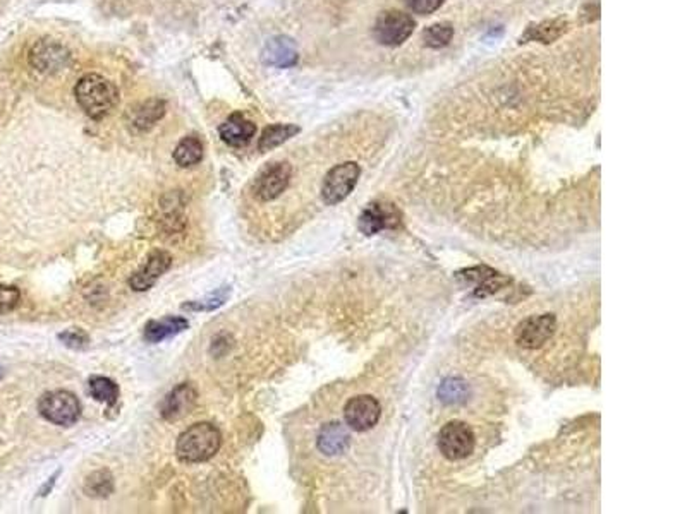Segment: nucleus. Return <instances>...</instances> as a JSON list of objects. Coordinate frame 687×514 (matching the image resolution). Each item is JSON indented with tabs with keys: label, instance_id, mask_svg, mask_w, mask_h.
<instances>
[{
	"label": "nucleus",
	"instance_id": "nucleus-7",
	"mask_svg": "<svg viewBox=\"0 0 687 514\" xmlns=\"http://www.w3.org/2000/svg\"><path fill=\"white\" fill-rule=\"evenodd\" d=\"M382 417V407L370 394L354 396L344 407V420L349 429L356 432H367L373 429Z\"/></svg>",
	"mask_w": 687,
	"mask_h": 514
},
{
	"label": "nucleus",
	"instance_id": "nucleus-16",
	"mask_svg": "<svg viewBox=\"0 0 687 514\" xmlns=\"http://www.w3.org/2000/svg\"><path fill=\"white\" fill-rule=\"evenodd\" d=\"M318 449L325 456H339L347 451L351 444V436L347 429L339 422H330L321 427L317 439Z\"/></svg>",
	"mask_w": 687,
	"mask_h": 514
},
{
	"label": "nucleus",
	"instance_id": "nucleus-3",
	"mask_svg": "<svg viewBox=\"0 0 687 514\" xmlns=\"http://www.w3.org/2000/svg\"><path fill=\"white\" fill-rule=\"evenodd\" d=\"M38 411L51 424L69 427L80 420L81 403L73 393L59 389V391L45 393L40 398Z\"/></svg>",
	"mask_w": 687,
	"mask_h": 514
},
{
	"label": "nucleus",
	"instance_id": "nucleus-18",
	"mask_svg": "<svg viewBox=\"0 0 687 514\" xmlns=\"http://www.w3.org/2000/svg\"><path fill=\"white\" fill-rule=\"evenodd\" d=\"M163 113H165V103L154 98V100L131 106L128 112V117L131 119L132 128L146 130V128H154L163 117Z\"/></svg>",
	"mask_w": 687,
	"mask_h": 514
},
{
	"label": "nucleus",
	"instance_id": "nucleus-27",
	"mask_svg": "<svg viewBox=\"0 0 687 514\" xmlns=\"http://www.w3.org/2000/svg\"><path fill=\"white\" fill-rule=\"evenodd\" d=\"M21 300V293L16 286L0 284V315L14 310Z\"/></svg>",
	"mask_w": 687,
	"mask_h": 514
},
{
	"label": "nucleus",
	"instance_id": "nucleus-6",
	"mask_svg": "<svg viewBox=\"0 0 687 514\" xmlns=\"http://www.w3.org/2000/svg\"><path fill=\"white\" fill-rule=\"evenodd\" d=\"M415 19L409 14L399 11L382 12L375 23V38L380 45L399 47L402 45L415 31Z\"/></svg>",
	"mask_w": 687,
	"mask_h": 514
},
{
	"label": "nucleus",
	"instance_id": "nucleus-24",
	"mask_svg": "<svg viewBox=\"0 0 687 514\" xmlns=\"http://www.w3.org/2000/svg\"><path fill=\"white\" fill-rule=\"evenodd\" d=\"M452 36H454V26L450 23H437L424 29V45L430 49H444L449 45Z\"/></svg>",
	"mask_w": 687,
	"mask_h": 514
},
{
	"label": "nucleus",
	"instance_id": "nucleus-10",
	"mask_svg": "<svg viewBox=\"0 0 687 514\" xmlns=\"http://www.w3.org/2000/svg\"><path fill=\"white\" fill-rule=\"evenodd\" d=\"M196 400H198V393L193 386L187 383L179 385L163 398L160 405V415L167 422L183 420L196 407Z\"/></svg>",
	"mask_w": 687,
	"mask_h": 514
},
{
	"label": "nucleus",
	"instance_id": "nucleus-26",
	"mask_svg": "<svg viewBox=\"0 0 687 514\" xmlns=\"http://www.w3.org/2000/svg\"><path fill=\"white\" fill-rule=\"evenodd\" d=\"M231 295V286H222L220 290H217L212 295H209L207 299L203 300H194V302H187L183 306L185 310H193V312H200V310H215V308H220L225 304V300L229 299Z\"/></svg>",
	"mask_w": 687,
	"mask_h": 514
},
{
	"label": "nucleus",
	"instance_id": "nucleus-19",
	"mask_svg": "<svg viewBox=\"0 0 687 514\" xmlns=\"http://www.w3.org/2000/svg\"><path fill=\"white\" fill-rule=\"evenodd\" d=\"M567 31V23L562 19L556 21H545L541 25L531 26L526 35L521 38V42H543L552 43L557 38H560Z\"/></svg>",
	"mask_w": 687,
	"mask_h": 514
},
{
	"label": "nucleus",
	"instance_id": "nucleus-14",
	"mask_svg": "<svg viewBox=\"0 0 687 514\" xmlns=\"http://www.w3.org/2000/svg\"><path fill=\"white\" fill-rule=\"evenodd\" d=\"M358 225L365 235H376L378 231L394 229L399 225V211L392 205L371 203L361 213Z\"/></svg>",
	"mask_w": 687,
	"mask_h": 514
},
{
	"label": "nucleus",
	"instance_id": "nucleus-23",
	"mask_svg": "<svg viewBox=\"0 0 687 514\" xmlns=\"http://www.w3.org/2000/svg\"><path fill=\"white\" fill-rule=\"evenodd\" d=\"M438 398L447 405H459L468 398V385L459 378L446 379L438 387Z\"/></svg>",
	"mask_w": 687,
	"mask_h": 514
},
{
	"label": "nucleus",
	"instance_id": "nucleus-11",
	"mask_svg": "<svg viewBox=\"0 0 687 514\" xmlns=\"http://www.w3.org/2000/svg\"><path fill=\"white\" fill-rule=\"evenodd\" d=\"M29 62L40 73H55L67 66L69 53L55 42H40L29 51Z\"/></svg>",
	"mask_w": 687,
	"mask_h": 514
},
{
	"label": "nucleus",
	"instance_id": "nucleus-20",
	"mask_svg": "<svg viewBox=\"0 0 687 514\" xmlns=\"http://www.w3.org/2000/svg\"><path fill=\"white\" fill-rule=\"evenodd\" d=\"M297 132H299V128L294 126V124H275V126H270V128H265L264 134L260 137V143H258V148L264 153L265 152H270V150L284 144L286 141H289Z\"/></svg>",
	"mask_w": 687,
	"mask_h": 514
},
{
	"label": "nucleus",
	"instance_id": "nucleus-5",
	"mask_svg": "<svg viewBox=\"0 0 687 514\" xmlns=\"http://www.w3.org/2000/svg\"><path fill=\"white\" fill-rule=\"evenodd\" d=\"M361 175V168L354 161H345L334 167L323 180L321 198L325 205L334 206L343 203L344 199L354 191Z\"/></svg>",
	"mask_w": 687,
	"mask_h": 514
},
{
	"label": "nucleus",
	"instance_id": "nucleus-28",
	"mask_svg": "<svg viewBox=\"0 0 687 514\" xmlns=\"http://www.w3.org/2000/svg\"><path fill=\"white\" fill-rule=\"evenodd\" d=\"M59 338H60V341H64L66 347L75 348V350L86 348L88 343H90L88 334L84 333L83 330H69L66 333L59 334Z\"/></svg>",
	"mask_w": 687,
	"mask_h": 514
},
{
	"label": "nucleus",
	"instance_id": "nucleus-12",
	"mask_svg": "<svg viewBox=\"0 0 687 514\" xmlns=\"http://www.w3.org/2000/svg\"><path fill=\"white\" fill-rule=\"evenodd\" d=\"M170 264H172V256L169 253H163V251L152 253L146 259V262L132 275L130 280L132 290L136 292L150 290L160 276L170 268Z\"/></svg>",
	"mask_w": 687,
	"mask_h": 514
},
{
	"label": "nucleus",
	"instance_id": "nucleus-1",
	"mask_svg": "<svg viewBox=\"0 0 687 514\" xmlns=\"http://www.w3.org/2000/svg\"><path fill=\"white\" fill-rule=\"evenodd\" d=\"M76 100L91 119H104L119 103V90L114 82L99 74L81 77L75 88Z\"/></svg>",
	"mask_w": 687,
	"mask_h": 514
},
{
	"label": "nucleus",
	"instance_id": "nucleus-9",
	"mask_svg": "<svg viewBox=\"0 0 687 514\" xmlns=\"http://www.w3.org/2000/svg\"><path fill=\"white\" fill-rule=\"evenodd\" d=\"M292 168L289 163L280 161L268 165L258 175L255 183V194L262 201H272L279 198L291 182Z\"/></svg>",
	"mask_w": 687,
	"mask_h": 514
},
{
	"label": "nucleus",
	"instance_id": "nucleus-17",
	"mask_svg": "<svg viewBox=\"0 0 687 514\" xmlns=\"http://www.w3.org/2000/svg\"><path fill=\"white\" fill-rule=\"evenodd\" d=\"M189 328V323L181 315H167L159 321H150L145 326V339L148 343H160L167 338L183 333Z\"/></svg>",
	"mask_w": 687,
	"mask_h": 514
},
{
	"label": "nucleus",
	"instance_id": "nucleus-4",
	"mask_svg": "<svg viewBox=\"0 0 687 514\" xmlns=\"http://www.w3.org/2000/svg\"><path fill=\"white\" fill-rule=\"evenodd\" d=\"M437 444H438L440 453L447 460L459 462V460L468 458L475 451V432L466 422L454 420L440 429Z\"/></svg>",
	"mask_w": 687,
	"mask_h": 514
},
{
	"label": "nucleus",
	"instance_id": "nucleus-2",
	"mask_svg": "<svg viewBox=\"0 0 687 514\" xmlns=\"http://www.w3.org/2000/svg\"><path fill=\"white\" fill-rule=\"evenodd\" d=\"M222 446L220 431L209 424H194L185 431L176 444V453L181 462L201 463L213 458Z\"/></svg>",
	"mask_w": 687,
	"mask_h": 514
},
{
	"label": "nucleus",
	"instance_id": "nucleus-29",
	"mask_svg": "<svg viewBox=\"0 0 687 514\" xmlns=\"http://www.w3.org/2000/svg\"><path fill=\"white\" fill-rule=\"evenodd\" d=\"M442 4H444V0H406V5L409 7V11H413L415 14H420V16L435 12L437 9H440Z\"/></svg>",
	"mask_w": 687,
	"mask_h": 514
},
{
	"label": "nucleus",
	"instance_id": "nucleus-22",
	"mask_svg": "<svg viewBox=\"0 0 687 514\" xmlns=\"http://www.w3.org/2000/svg\"><path fill=\"white\" fill-rule=\"evenodd\" d=\"M90 393L97 401L106 405H114L119 400V386L104 376H93L90 379Z\"/></svg>",
	"mask_w": 687,
	"mask_h": 514
},
{
	"label": "nucleus",
	"instance_id": "nucleus-13",
	"mask_svg": "<svg viewBox=\"0 0 687 514\" xmlns=\"http://www.w3.org/2000/svg\"><path fill=\"white\" fill-rule=\"evenodd\" d=\"M297 58L299 55L294 40L284 35L270 38L262 51V60L265 66H272L279 69H289L297 64Z\"/></svg>",
	"mask_w": 687,
	"mask_h": 514
},
{
	"label": "nucleus",
	"instance_id": "nucleus-8",
	"mask_svg": "<svg viewBox=\"0 0 687 514\" xmlns=\"http://www.w3.org/2000/svg\"><path fill=\"white\" fill-rule=\"evenodd\" d=\"M556 330L557 319L554 314L531 315L517 326L516 341L523 348H540L554 336Z\"/></svg>",
	"mask_w": 687,
	"mask_h": 514
},
{
	"label": "nucleus",
	"instance_id": "nucleus-30",
	"mask_svg": "<svg viewBox=\"0 0 687 514\" xmlns=\"http://www.w3.org/2000/svg\"><path fill=\"white\" fill-rule=\"evenodd\" d=\"M2 378H4V369L0 367V381H2Z\"/></svg>",
	"mask_w": 687,
	"mask_h": 514
},
{
	"label": "nucleus",
	"instance_id": "nucleus-25",
	"mask_svg": "<svg viewBox=\"0 0 687 514\" xmlns=\"http://www.w3.org/2000/svg\"><path fill=\"white\" fill-rule=\"evenodd\" d=\"M112 490H114V480H112V475L106 470L91 473L84 482V492L93 497H107L112 494Z\"/></svg>",
	"mask_w": 687,
	"mask_h": 514
},
{
	"label": "nucleus",
	"instance_id": "nucleus-15",
	"mask_svg": "<svg viewBox=\"0 0 687 514\" xmlns=\"http://www.w3.org/2000/svg\"><path fill=\"white\" fill-rule=\"evenodd\" d=\"M220 137L229 146H246L257 134V124L246 119L242 113H233L218 128Z\"/></svg>",
	"mask_w": 687,
	"mask_h": 514
},
{
	"label": "nucleus",
	"instance_id": "nucleus-21",
	"mask_svg": "<svg viewBox=\"0 0 687 514\" xmlns=\"http://www.w3.org/2000/svg\"><path fill=\"white\" fill-rule=\"evenodd\" d=\"M201 158H203V144H201V141H200L198 137H194V136L185 137V139L178 144V148H176V152H174V160H176V163H178L179 167H183V168L198 165V163L201 161Z\"/></svg>",
	"mask_w": 687,
	"mask_h": 514
}]
</instances>
